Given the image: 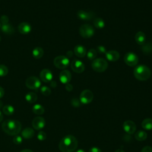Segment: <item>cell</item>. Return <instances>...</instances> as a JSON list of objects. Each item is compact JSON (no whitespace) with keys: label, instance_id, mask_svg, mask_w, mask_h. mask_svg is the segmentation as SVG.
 <instances>
[{"label":"cell","instance_id":"74e56055","mask_svg":"<svg viewBox=\"0 0 152 152\" xmlns=\"http://www.w3.org/2000/svg\"><path fill=\"white\" fill-rule=\"evenodd\" d=\"M141 152H152V147L150 146H145L142 149Z\"/></svg>","mask_w":152,"mask_h":152},{"label":"cell","instance_id":"d590c367","mask_svg":"<svg viewBox=\"0 0 152 152\" xmlns=\"http://www.w3.org/2000/svg\"><path fill=\"white\" fill-rule=\"evenodd\" d=\"M81 102L77 98H74L71 100V104L74 107H79L81 104Z\"/></svg>","mask_w":152,"mask_h":152},{"label":"cell","instance_id":"4dcf8cb0","mask_svg":"<svg viewBox=\"0 0 152 152\" xmlns=\"http://www.w3.org/2000/svg\"><path fill=\"white\" fill-rule=\"evenodd\" d=\"M8 73V69L7 66L0 64V77L6 76Z\"/></svg>","mask_w":152,"mask_h":152},{"label":"cell","instance_id":"b9f144b4","mask_svg":"<svg viewBox=\"0 0 152 152\" xmlns=\"http://www.w3.org/2000/svg\"><path fill=\"white\" fill-rule=\"evenodd\" d=\"M50 86L52 87V88H55L57 86V83L56 81H51L50 83Z\"/></svg>","mask_w":152,"mask_h":152},{"label":"cell","instance_id":"681fc988","mask_svg":"<svg viewBox=\"0 0 152 152\" xmlns=\"http://www.w3.org/2000/svg\"><path fill=\"white\" fill-rule=\"evenodd\" d=\"M1 23H0V28H1Z\"/></svg>","mask_w":152,"mask_h":152},{"label":"cell","instance_id":"ee69618b","mask_svg":"<svg viewBox=\"0 0 152 152\" xmlns=\"http://www.w3.org/2000/svg\"><path fill=\"white\" fill-rule=\"evenodd\" d=\"M21 152H34L32 150H30V149H24L23 150H22Z\"/></svg>","mask_w":152,"mask_h":152},{"label":"cell","instance_id":"1f68e13d","mask_svg":"<svg viewBox=\"0 0 152 152\" xmlns=\"http://www.w3.org/2000/svg\"><path fill=\"white\" fill-rule=\"evenodd\" d=\"M40 91L42 93V94L45 96H48L51 93V90L50 89V88H49L47 86H42L40 88Z\"/></svg>","mask_w":152,"mask_h":152},{"label":"cell","instance_id":"7dc6e473","mask_svg":"<svg viewBox=\"0 0 152 152\" xmlns=\"http://www.w3.org/2000/svg\"><path fill=\"white\" fill-rule=\"evenodd\" d=\"M75 152H86L84 150H82V149H79L78 150H77Z\"/></svg>","mask_w":152,"mask_h":152},{"label":"cell","instance_id":"ffe728a7","mask_svg":"<svg viewBox=\"0 0 152 152\" xmlns=\"http://www.w3.org/2000/svg\"><path fill=\"white\" fill-rule=\"evenodd\" d=\"M135 40L138 45H142L145 42V34L142 31H138L135 34Z\"/></svg>","mask_w":152,"mask_h":152},{"label":"cell","instance_id":"83f0119b","mask_svg":"<svg viewBox=\"0 0 152 152\" xmlns=\"http://www.w3.org/2000/svg\"><path fill=\"white\" fill-rule=\"evenodd\" d=\"M142 51L144 54H149L152 52V44L151 43H144L141 47Z\"/></svg>","mask_w":152,"mask_h":152},{"label":"cell","instance_id":"f35d334b","mask_svg":"<svg viewBox=\"0 0 152 152\" xmlns=\"http://www.w3.org/2000/svg\"><path fill=\"white\" fill-rule=\"evenodd\" d=\"M88 152H102V150L97 147H93L90 148Z\"/></svg>","mask_w":152,"mask_h":152},{"label":"cell","instance_id":"5b68a950","mask_svg":"<svg viewBox=\"0 0 152 152\" xmlns=\"http://www.w3.org/2000/svg\"><path fill=\"white\" fill-rule=\"evenodd\" d=\"M53 64L58 69H65L68 66L69 64V60L65 56H58L54 59Z\"/></svg>","mask_w":152,"mask_h":152},{"label":"cell","instance_id":"30bf717a","mask_svg":"<svg viewBox=\"0 0 152 152\" xmlns=\"http://www.w3.org/2000/svg\"><path fill=\"white\" fill-rule=\"evenodd\" d=\"M71 67L73 71L78 74L83 72L85 69L84 64L81 61L77 59H74L72 60V61L71 62Z\"/></svg>","mask_w":152,"mask_h":152},{"label":"cell","instance_id":"603a6c76","mask_svg":"<svg viewBox=\"0 0 152 152\" xmlns=\"http://www.w3.org/2000/svg\"><path fill=\"white\" fill-rule=\"evenodd\" d=\"M32 111L36 115H41L44 113L45 108L40 104H36L32 107Z\"/></svg>","mask_w":152,"mask_h":152},{"label":"cell","instance_id":"8fae6325","mask_svg":"<svg viewBox=\"0 0 152 152\" xmlns=\"http://www.w3.org/2000/svg\"><path fill=\"white\" fill-rule=\"evenodd\" d=\"M123 128L125 132L127 134H133L136 130V125L133 121L131 120H127L124 122Z\"/></svg>","mask_w":152,"mask_h":152},{"label":"cell","instance_id":"7c38bea8","mask_svg":"<svg viewBox=\"0 0 152 152\" xmlns=\"http://www.w3.org/2000/svg\"><path fill=\"white\" fill-rule=\"evenodd\" d=\"M46 124L45 120L41 116H37L32 121V126L36 130H40L43 129Z\"/></svg>","mask_w":152,"mask_h":152},{"label":"cell","instance_id":"44dd1931","mask_svg":"<svg viewBox=\"0 0 152 152\" xmlns=\"http://www.w3.org/2000/svg\"><path fill=\"white\" fill-rule=\"evenodd\" d=\"M1 30L2 32H3L5 34H11L14 33V29L12 26L10 24H2L1 26Z\"/></svg>","mask_w":152,"mask_h":152},{"label":"cell","instance_id":"4316f807","mask_svg":"<svg viewBox=\"0 0 152 152\" xmlns=\"http://www.w3.org/2000/svg\"><path fill=\"white\" fill-rule=\"evenodd\" d=\"M14 107L10 104H7L2 108V112L6 115H11L14 113Z\"/></svg>","mask_w":152,"mask_h":152},{"label":"cell","instance_id":"9c48e42d","mask_svg":"<svg viewBox=\"0 0 152 152\" xmlns=\"http://www.w3.org/2000/svg\"><path fill=\"white\" fill-rule=\"evenodd\" d=\"M124 61L125 64L130 66H136L138 62V57L132 52H128L124 56Z\"/></svg>","mask_w":152,"mask_h":152},{"label":"cell","instance_id":"7bdbcfd3","mask_svg":"<svg viewBox=\"0 0 152 152\" xmlns=\"http://www.w3.org/2000/svg\"><path fill=\"white\" fill-rule=\"evenodd\" d=\"M66 55L68 56L69 57H71L72 56V51H68L67 53H66Z\"/></svg>","mask_w":152,"mask_h":152},{"label":"cell","instance_id":"277c9868","mask_svg":"<svg viewBox=\"0 0 152 152\" xmlns=\"http://www.w3.org/2000/svg\"><path fill=\"white\" fill-rule=\"evenodd\" d=\"M108 66L107 61L103 58H97L93 61L91 67L96 72H102L104 71Z\"/></svg>","mask_w":152,"mask_h":152},{"label":"cell","instance_id":"c3c4849f","mask_svg":"<svg viewBox=\"0 0 152 152\" xmlns=\"http://www.w3.org/2000/svg\"><path fill=\"white\" fill-rule=\"evenodd\" d=\"M2 104H3V103H2V101L0 100V109H1V107L2 106Z\"/></svg>","mask_w":152,"mask_h":152},{"label":"cell","instance_id":"f1b7e54d","mask_svg":"<svg viewBox=\"0 0 152 152\" xmlns=\"http://www.w3.org/2000/svg\"><path fill=\"white\" fill-rule=\"evenodd\" d=\"M93 24L96 28H102L104 27L105 25L104 20L100 18H95L93 21Z\"/></svg>","mask_w":152,"mask_h":152},{"label":"cell","instance_id":"f907efd6","mask_svg":"<svg viewBox=\"0 0 152 152\" xmlns=\"http://www.w3.org/2000/svg\"><path fill=\"white\" fill-rule=\"evenodd\" d=\"M1 36H0V42H1Z\"/></svg>","mask_w":152,"mask_h":152},{"label":"cell","instance_id":"e575fe53","mask_svg":"<svg viewBox=\"0 0 152 152\" xmlns=\"http://www.w3.org/2000/svg\"><path fill=\"white\" fill-rule=\"evenodd\" d=\"M23 141V138L20 135H16L13 138V142L15 144H20Z\"/></svg>","mask_w":152,"mask_h":152},{"label":"cell","instance_id":"8d00e7d4","mask_svg":"<svg viewBox=\"0 0 152 152\" xmlns=\"http://www.w3.org/2000/svg\"><path fill=\"white\" fill-rule=\"evenodd\" d=\"M97 52L100 53H106V48L103 46H98L97 47Z\"/></svg>","mask_w":152,"mask_h":152},{"label":"cell","instance_id":"d4e9b609","mask_svg":"<svg viewBox=\"0 0 152 152\" xmlns=\"http://www.w3.org/2000/svg\"><path fill=\"white\" fill-rule=\"evenodd\" d=\"M142 127L146 130L152 129V119L146 118L144 119L141 123Z\"/></svg>","mask_w":152,"mask_h":152},{"label":"cell","instance_id":"3957f363","mask_svg":"<svg viewBox=\"0 0 152 152\" xmlns=\"http://www.w3.org/2000/svg\"><path fill=\"white\" fill-rule=\"evenodd\" d=\"M135 78L140 81H145L151 76V70L146 65H140L137 66L134 70Z\"/></svg>","mask_w":152,"mask_h":152},{"label":"cell","instance_id":"bcb514c9","mask_svg":"<svg viewBox=\"0 0 152 152\" xmlns=\"http://www.w3.org/2000/svg\"><path fill=\"white\" fill-rule=\"evenodd\" d=\"M115 152H125V151L123 150L122 149H118Z\"/></svg>","mask_w":152,"mask_h":152},{"label":"cell","instance_id":"7a4b0ae2","mask_svg":"<svg viewBox=\"0 0 152 152\" xmlns=\"http://www.w3.org/2000/svg\"><path fill=\"white\" fill-rule=\"evenodd\" d=\"M2 129L10 135H17L21 130V124L17 120L7 119L2 124Z\"/></svg>","mask_w":152,"mask_h":152},{"label":"cell","instance_id":"836d02e7","mask_svg":"<svg viewBox=\"0 0 152 152\" xmlns=\"http://www.w3.org/2000/svg\"><path fill=\"white\" fill-rule=\"evenodd\" d=\"M9 22V18L6 15H2L0 18V23L1 25L8 24Z\"/></svg>","mask_w":152,"mask_h":152},{"label":"cell","instance_id":"5bb4252c","mask_svg":"<svg viewBox=\"0 0 152 152\" xmlns=\"http://www.w3.org/2000/svg\"><path fill=\"white\" fill-rule=\"evenodd\" d=\"M77 15L78 18L84 21L90 20L92 18H93L94 16V14L93 12L90 11H86L83 10H79L77 12Z\"/></svg>","mask_w":152,"mask_h":152},{"label":"cell","instance_id":"d6986e66","mask_svg":"<svg viewBox=\"0 0 152 152\" xmlns=\"http://www.w3.org/2000/svg\"><path fill=\"white\" fill-rule=\"evenodd\" d=\"M34 134V130L31 128H26L21 132V137L25 139L31 138Z\"/></svg>","mask_w":152,"mask_h":152},{"label":"cell","instance_id":"4fadbf2b","mask_svg":"<svg viewBox=\"0 0 152 152\" xmlns=\"http://www.w3.org/2000/svg\"><path fill=\"white\" fill-rule=\"evenodd\" d=\"M40 78L45 83L50 82L53 78L52 72L49 69H43L40 73Z\"/></svg>","mask_w":152,"mask_h":152},{"label":"cell","instance_id":"cb8c5ba5","mask_svg":"<svg viewBox=\"0 0 152 152\" xmlns=\"http://www.w3.org/2000/svg\"><path fill=\"white\" fill-rule=\"evenodd\" d=\"M26 101L30 103H34L37 99V96L36 93L33 92H28L26 94L25 96Z\"/></svg>","mask_w":152,"mask_h":152},{"label":"cell","instance_id":"52a82bcc","mask_svg":"<svg viewBox=\"0 0 152 152\" xmlns=\"http://www.w3.org/2000/svg\"><path fill=\"white\" fill-rule=\"evenodd\" d=\"M26 86L30 89L37 90L40 87L41 82L37 77L35 76H31L26 79Z\"/></svg>","mask_w":152,"mask_h":152},{"label":"cell","instance_id":"f6af8a7d","mask_svg":"<svg viewBox=\"0 0 152 152\" xmlns=\"http://www.w3.org/2000/svg\"><path fill=\"white\" fill-rule=\"evenodd\" d=\"M2 119H3V114L0 110V122L2 121Z\"/></svg>","mask_w":152,"mask_h":152},{"label":"cell","instance_id":"484cf974","mask_svg":"<svg viewBox=\"0 0 152 152\" xmlns=\"http://www.w3.org/2000/svg\"><path fill=\"white\" fill-rule=\"evenodd\" d=\"M147 138V133L144 131H138L135 134V138L140 141H144Z\"/></svg>","mask_w":152,"mask_h":152},{"label":"cell","instance_id":"ba28073f","mask_svg":"<svg viewBox=\"0 0 152 152\" xmlns=\"http://www.w3.org/2000/svg\"><path fill=\"white\" fill-rule=\"evenodd\" d=\"M93 97V93L91 90H84L80 94V100L82 104H87L92 102Z\"/></svg>","mask_w":152,"mask_h":152},{"label":"cell","instance_id":"6da1fadb","mask_svg":"<svg viewBox=\"0 0 152 152\" xmlns=\"http://www.w3.org/2000/svg\"><path fill=\"white\" fill-rule=\"evenodd\" d=\"M77 147L78 141L72 135L65 136L59 143V148L62 152H72L77 149Z\"/></svg>","mask_w":152,"mask_h":152},{"label":"cell","instance_id":"7402d4cb","mask_svg":"<svg viewBox=\"0 0 152 152\" xmlns=\"http://www.w3.org/2000/svg\"><path fill=\"white\" fill-rule=\"evenodd\" d=\"M44 54L43 49L40 47H36L32 51V55L35 59H40Z\"/></svg>","mask_w":152,"mask_h":152},{"label":"cell","instance_id":"8992f818","mask_svg":"<svg viewBox=\"0 0 152 152\" xmlns=\"http://www.w3.org/2000/svg\"><path fill=\"white\" fill-rule=\"evenodd\" d=\"M80 34L84 38H90L94 35V29L91 25L84 24L80 27Z\"/></svg>","mask_w":152,"mask_h":152},{"label":"cell","instance_id":"ac0fdd59","mask_svg":"<svg viewBox=\"0 0 152 152\" xmlns=\"http://www.w3.org/2000/svg\"><path fill=\"white\" fill-rule=\"evenodd\" d=\"M74 52L77 56L79 58H83L86 56L87 53V50L84 46L81 45H78L75 46V47L74 48Z\"/></svg>","mask_w":152,"mask_h":152},{"label":"cell","instance_id":"60d3db41","mask_svg":"<svg viewBox=\"0 0 152 152\" xmlns=\"http://www.w3.org/2000/svg\"><path fill=\"white\" fill-rule=\"evenodd\" d=\"M4 94H5L4 89L2 87L0 86V99L2 98V97L4 96Z\"/></svg>","mask_w":152,"mask_h":152},{"label":"cell","instance_id":"9a60e30c","mask_svg":"<svg viewBox=\"0 0 152 152\" xmlns=\"http://www.w3.org/2000/svg\"><path fill=\"white\" fill-rule=\"evenodd\" d=\"M71 79V72L68 70L64 69L59 74V80L63 84L69 83Z\"/></svg>","mask_w":152,"mask_h":152},{"label":"cell","instance_id":"d6a6232c","mask_svg":"<svg viewBox=\"0 0 152 152\" xmlns=\"http://www.w3.org/2000/svg\"><path fill=\"white\" fill-rule=\"evenodd\" d=\"M46 134L44 131H40L37 135V139L40 141H44L46 138Z\"/></svg>","mask_w":152,"mask_h":152},{"label":"cell","instance_id":"2e32d148","mask_svg":"<svg viewBox=\"0 0 152 152\" xmlns=\"http://www.w3.org/2000/svg\"><path fill=\"white\" fill-rule=\"evenodd\" d=\"M18 31L23 34H27L31 30V25L27 22H22L18 26Z\"/></svg>","mask_w":152,"mask_h":152},{"label":"cell","instance_id":"f546056e","mask_svg":"<svg viewBox=\"0 0 152 152\" xmlns=\"http://www.w3.org/2000/svg\"><path fill=\"white\" fill-rule=\"evenodd\" d=\"M97 56V51L94 49H90L88 50V52L87 53V58L89 60H93Z\"/></svg>","mask_w":152,"mask_h":152},{"label":"cell","instance_id":"ab89813d","mask_svg":"<svg viewBox=\"0 0 152 152\" xmlns=\"http://www.w3.org/2000/svg\"><path fill=\"white\" fill-rule=\"evenodd\" d=\"M65 89L68 91H71L73 89V87L72 86L69 84V83H67L65 84Z\"/></svg>","mask_w":152,"mask_h":152},{"label":"cell","instance_id":"e0dca14e","mask_svg":"<svg viewBox=\"0 0 152 152\" xmlns=\"http://www.w3.org/2000/svg\"><path fill=\"white\" fill-rule=\"evenodd\" d=\"M106 57L107 60L110 61H116L119 59L120 55L118 51L115 50H110L106 53Z\"/></svg>","mask_w":152,"mask_h":152}]
</instances>
